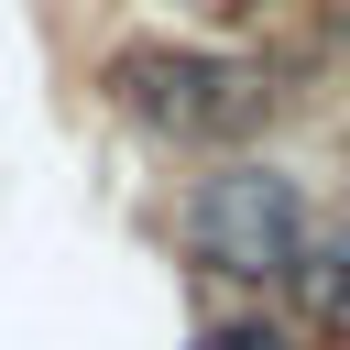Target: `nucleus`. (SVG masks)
Returning <instances> with one entry per match:
<instances>
[{
  "instance_id": "5",
  "label": "nucleus",
  "mask_w": 350,
  "mask_h": 350,
  "mask_svg": "<svg viewBox=\"0 0 350 350\" xmlns=\"http://www.w3.org/2000/svg\"><path fill=\"white\" fill-rule=\"evenodd\" d=\"M252 11H262V0H252Z\"/></svg>"
},
{
  "instance_id": "2",
  "label": "nucleus",
  "mask_w": 350,
  "mask_h": 350,
  "mask_svg": "<svg viewBox=\"0 0 350 350\" xmlns=\"http://www.w3.org/2000/svg\"><path fill=\"white\" fill-rule=\"evenodd\" d=\"M175 241L219 284H284L306 252V186L284 164H208L175 208Z\"/></svg>"
},
{
  "instance_id": "3",
  "label": "nucleus",
  "mask_w": 350,
  "mask_h": 350,
  "mask_svg": "<svg viewBox=\"0 0 350 350\" xmlns=\"http://www.w3.org/2000/svg\"><path fill=\"white\" fill-rule=\"evenodd\" d=\"M284 284H295V306H306L317 328H339V339H350V241H317V230H306V252H295V273H284Z\"/></svg>"
},
{
  "instance_id": "1",
  "label": "nucleus",
  "mask_w": 350,
  "mask_h": 350,
  "mask_svg": "<svg viewBox=\"0 0 350 350\" xmlns=\"http://www.w3.org/2000/svg\"><path fill=\"white\" fill-rule=\"evenodd\" d=\"M109 98H120V120H142V131H164V142H208V153L273 120L262 66L208 55V44H120V55H109Z\"/></svg>"
},
{
  "instance_id": "4",
  "label": "nucleus",
  "mask_w": 350,
  "mask_h": 350,
  "mask_svg": "<svg viewBox=\"0 0 350 350\" xmlns=\"http://www.w3.org/2000/svg\"><path fill=\"white\" fill-rule=\"evenodd\" d=\"M197 350H295L273 317H219V328H197Z\"/></svg>"
}]
</instances>
